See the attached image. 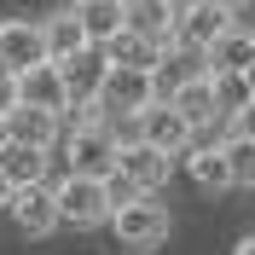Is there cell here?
Returning <instances> with one entry per match:
<instances>
[{
  "mask_svg": "<svg viewBox=\"0 0 255 255\" xmlns=\"http://www.w3.org/2000/svg\"><path fill=\"white\" fill-rule=\"evenodd\" d=\"M221 157H226V174H232V186L255 191V139L226 133V139H221Z\"/></svg>",
  "mask_w": 255,
  "mask_h": 255,
  "instance_id": "obj_21",
  "label": "cell"
},
{
  "mask_svg": "<svg viewBox=\"0 0 255 255\" xmlns=\"http://www.w3.org/2000/svg\"><path fill=\"white\" fill-rule=\"evenodd\" d=\"M47 168H52V151L23 145V139H0V174L12 186H35V180H47Z\"/></svg>",
  "mask_w": 255,
  "mask_h": 255,
  "instance_id": "obj_16",
  "label": "cell"
},
{
  "mask_svg": "<svg viewBox=\"0 0 255 255\" xmlns=\"http://www.w3.org/2000/svg\"><path fill=\"white\" fill-rule=\"evenodd\" d=\"M244 81H250V93H255V64H250V70H244Z\"/></svg>",
  "mask_w": 255,
  "mask_h": 255,
  "instance_id": "obj_27",
  "label": "cell"
},
{
  "mask_svg": "<svg viewBox=\"0 0 255 255\" xmlns=\"http://www.w3.org/2000/svg\"><path fill=\"white\" fill-rule=\"evenodd\" d=\"M105 64H128V70H151V64H157V41H145V35H133V29H116L111 41H105Z\"/></svg>",
  "mask_w": 255,
  "mask_h": 255,
  "instance_id": "obj_18",
  "label": "cell"
},
{
  "mask_svg": "<svg viewBox=\"0 0 255 255\" xmlns=\"http://www.w3.org/2000/svg\"><path fill=\"white\" fill-rule=\"evenodd\" d=\"M209 6H221V12H226V17H238V12H250L255 0H209Z\"/></svg>",
  "mask_w": 255,
  "mask_h": 255,
  "instance_id": "obj_24",
  "label": "cell"
},
{
  "mask_svg": "<svg viewBox=\"0 0 255 255\" xmlns=\"http://www.w3.org/2000/svg\"><path fill=\"white\" fill-rule=\"evenodd\" d=\"M232 133L238 139H255V99H244L238 111H232Z\"/></svg>",
  "mask_w": 255,
  "mask_h": 255,
  "instance_id": "obj_22",
  "label": "cell"
},
{
  "mask_svg": "<svg viewBox=\"0 0 255 255\" xmlns=\"http://www.w3.org/2000/svg\"><path fill=\"white\" fill-rule=\"evenodd\" d=\"M41 47H47V58H64V52L87 47V35H81V23H76V6H70V12H47V17H41Z\"/></svg>",
  "mask_w": 255,
  "mask_h": 255,
  "instance_id": "obj_19",
  "label": "cell"
},
{
  "mask_svg": "<svg viewBox=\"0 0 255 255\" xmlns=\"http://www.w3.org/2000/svg\"><path fill=\"white\" fill-rule=\"evenodd\" d=\"M12 105H17V76H12V70H0V116L12 111Z\"/></svg>",
  "mask_w": 255,
  "mask_h": 255,
  "instance_id": "obj_23",
  "label": "cell"
},
{
  "mask_svg": "<svg viewBox=\"0 0 255 255\" xmlns=\"http://www.w3.org/2000/svg\"><path fill=\"white\" fill-rule=\"evenodd\" d=\"M0 128H6V139H23V145L52 151L58 133H64V116L58 111H41V105H12V111L0 116Z\"/></svg>",
  "mask_w": 255,
  "mask_h": 255,
  "instance_id": "obj_11",
  "label": "cell"
},
{
  "mask_svg": "<svg viewBox=\"0 0 255 255\" xmlns=\"http://www.w3.org/2000/svg\"><path fill=\"white\" fill-rule=\"evenodd\" d=\"M186 168H191V180H197L203 191H226V186H232L226 157H221V139H215V145H191V151H186Z\"/></svg>",
  "mask_w": 255,
  "mask_h": 255,
  "instance_id": "obj_20",
  "label": "cell"
},
{
  "mask_svg": "<svg viewBox=\"0 0 255 255\" xmlns=\"http://www.w3.org/2000/svg\"><path fill=\"white\" fill-rule=\"evenodd\" d=\"M133 139H145V145H157V151H168V157H186L191 145H197V128L186 122V116L168 105V99H151L139 116H133Z\"/></svg>",
  "mask_w": 255,
  "mask_h": 255,
  "instance_id": "obj_4",
  "label": "cell"
},
{
  "mask_svg": "<svg viewBox=\"0 0 255 255\" xmlns=\"http://www.w3.org/2000/svg\"><path fill=\"white\" fill-rule=\"evenodd\" d=\"M52 203H58V226H76V232L111 221V191L93 174H64L58 186H52Z\"/></svg>",
  "mask_w": 255,
  "mask_h": 255,
  "instance_id": "obj_2",
  "label": "cell"
},
{
  "mask_svg": "<svg viewBox=\"0 0 255 255\" xmlns=\"http://www.w3.org/2000/svg\"><path fill=\"white\" fill-rule=\"evenodd\" d=\"M111 174L133 180L139 191H162V186H168V174H174V157H168V151H157V145H145V139H116Z\"/></svg>",
  "mask_w": 255,
  "mask_h": 255,
  "instance_id": "obj_5",
  "label": "cell"
},
{
  "mask_svg": "<svg viewBox=\"0 0 255 255\" xmlns=\"http://www.w3.org/2000/svg\"><path fill=\"white\" fill-rule=\"evenodd\" d=\"M76 23H81V35L93 47H105L122 29V0H76Z\"/></svg>",
  "mask_w": 255,
  "mask_h": 255,
  "instance_id": "obj_17",
  "label": "cell"
},
{
  "mask_svg": "<svg viewBox=\"0 0 255 255\" xmlns=\"http://www.w3.org/2000/svg\"><path fill=\"white\" fill-rule=\"evenodd\" d=\"M203 64H209V76H244L255 64V29H244L238 17H232V23L203 47Z\"/></svg>",
  "mask_w": 255,
  "mask_h": 255,
  "instance_id": "obj_8",
  "label": "cell"
},
{
  "mask_svg": "<svg viewBox=\"0 0 255 255\" xmlns=\"http://www.w3.org/2000/svg\"><path fill=\"white\" fill-rule=\"evenodd\" d=\"M52 151H64V168H70V174H93V180H105V174H111V162H116V133H111V122L64 128Z\"/></svg>",
  "mask_w": 255,
  "mask_h": 255,
  "instance_id": "obj_3",
  "label": "cell"
},
{
  "mask_svg": "<svg viewBox=\"0 0 255 255\" xmlns=\"http://www.w3.org/2000/svg\"><path fill=\"white\" fill-rule=\"evenodd\" d=\"M232 255H255V232H250V238H238V250H232Z\"/></svg>",
  "mask_w": 255,
  "mask_h": 255,
  "instance_id": "obj_25",
  "label": "cell"
},
{
  "mask_svg": "<svg viewBox=\"0 0 255 255\" xmlns=\"http://www.w3.org/2000/svg\"><path fill=\"white\" fill-rule=\"evenodd\" d=\"M116 232V244L122 250H157V244H168V226H174V215H168V203H157V191H145V197H133V203H116L111 221H105Z\"/></svg>",
  "mask_w": 255,
  "mask_h": 255,
  "instance_id": "obj_1",
  "label": "cell"
},
{
  "mask_svg": "<svg viewBox=\"0 0 255 255\" xmlns=\"http://www.w3.org/2000/svg\"><path fill=\"white\" fill-rule=\"evenodd\" d=\"M174 6L180 0H122V29L168 47V41H174Z\"/></svg>",
  "mask_w": 255,
  "mask_h": 255,
  "instance_id": "obj_15",
  "label": "cell"
},
{
  "mask_svg": "<svg viewBox=\"0 0 255 255\" xmlns=\"http://www.w3.org/2000/svg\"><path fill=\"white\" fill-rule=\"evenodd\" d=\"M17 105H41V111H70V93H64V81H58V64L41 58L29 64V70H17Z\"/></svg>",
  "mask_w": 255,
  "mask_h": 255,
  "instance_id": "obj_14",
  "label": "cell"
},
{
  "mask_svg": "<svg viewBox=\"0 0 255 255\" xmlns=\"http://www.w3.org/2000/svg\"><path fill=\"white\" fill-rule=\"evenodd\" d=\"M226 23H232V17H226L221 6H209V0H180V6H174V41H180V47L203 52Z\"/></svg>",
  "mask_w": 255,
  "mask_h": 255,
  "instance_id": "obj_12",
  "label": "cell"
},
{
  "mask_svg": "<svg viewBox=\"0 0 255 255\" xmlns=\"http://www.w3.org/2000/svg\"><path fill=\"white\" fill-rule=\"evenodd\" d=\"M47 58L41 47V17H0V70H29Z\"/></svg>",
  "mask_w": 255,
  "mask_h": 255,
  "instance_id": "obj_9",
  "label": "cell"
},
{
  "mask_svg": "<svg viewBox=\"0 0 255 255\" xmlns=\"http://www.w3.org/2000/svg\"><path fill=\"white\" fill-rule=\"evenodd\" d=\"M6 215H12L17 232H29V238H47V232H58V203H52V186H47V180H35V186H12V197H6Z\"/></svg>",
  "mask_w": 255,
  "mask_h": 255,
  "instance_id": "obj_7",
  "label": "cell"
},
{
  "mask_svg": "<svg viewBox=\"0 0 255 255\" xmlns=\"http://www.w3.org/2000/svg\"><path fill=\"white\" fill-rule=\"evenodd\" d=\"M93 99L105 105V116H139L145 105L157 99V93H151V70H128V64H111Z\"/></svg>",
  "mask_w": 255,
  "mask_h": 255,
  "instance_id": "obj_6",
  "label": "cell"
},
{
  "mask_svg": "<svg viewBox=\"0 0 255 255\" xmlns=\"http://www.w3.org/2000/svg\"><path fill=\"white\" fill-rule=\"evenodd\" d=\"M52 64H58V81H64V93H70V105H76V99H93L99 81H105V70H111L93 41L76 47V52H64V58H52Z\"/></svg>",
  "mask_w": 255,
  "mask_h": 255,
  "instance_id": "obj_10",
  "label": "cell"
},
{
  "mask_svg": "<svg viewBox=\"0 0 255 255\" xmlns=\"http://www.w3.org/2000/svg\"><path fill=\"white\" fill-rule=\"evenodd\" d=\"M168 105H174L197 133H209V128L221 122V99H215V76H209V70H203V76H191V81H180L174 93H168Z\"/></svg>",
  "mask_w": 255,
  "mask_h": 255,
  "instance_id": "obj_13",
  "label": "cell"
},
{
  "mask_svg": "<svg viewBox=\"0 0 255 255\" xmlns=\"http://www.w3.org/2000/svg\"><path fill=\"white\" fill-rule=\"evenodd\" d=\"M6 197H12V180L0 174V215H6Z\"/></svg>",
  "mask_w": 255,
  "mask_h": 255,
  "instance_id": "obj_26",
  "label": "cell"
}]
</instances>
